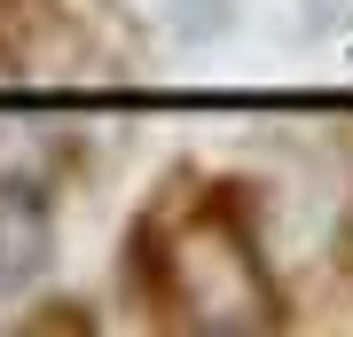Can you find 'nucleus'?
<instances>
[{
    "mask_svg": "<svg viewBox=\"0 0 353 337\" xmlns=\"http://www.w3.org/2000/svg\"><path fill=\"white\" fill-rule=\"evenodd\" d=\"M48 267V196L24 173H0V290H24Z\"/></svg>",
    "mask_w": 353,
    "mask_h": 337,
    "instance_id": "obj_1",
    "label": "nucleus"
}]
</instances>
